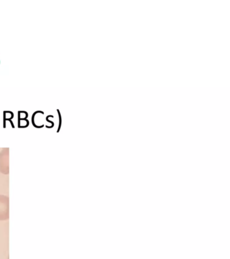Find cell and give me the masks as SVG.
<instances>
[{
    "label": "cell",
    "mask_w": 230,
    "mask_h": 259,
    "mask_svg": "<svg viewBox=\"0 0 230 259\" xmlns=\"http://www.w3.org/2000/svg\"><path fill=\"white\" fill-rule=\"evenodd\" d=\"M10 218V200L8 196L0 194V221H7Z\"/></svg>",
    "instance_id": "6da1fadb"
},
{
    "label": "cell",
    "mask_w": 230,
    "mask_h": 259,
    "mask_svg": "<svg viewBox=\"0 0 230 259\" xmlns=\"http://www.w3.org/2000/svg\"><path fill=\"white\" fill-rule=\"evenodd\" d=\"M0 173L5 175L10 173L9 149H4L0 152Z\"/></svg>",
    "instance_id": "7a4b0ae2"
}]
</instances>
